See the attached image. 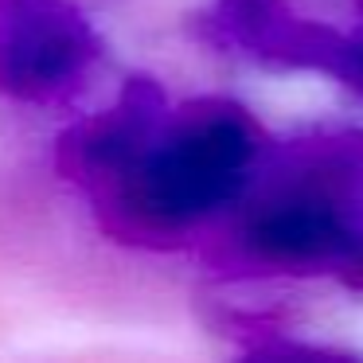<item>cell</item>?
I'll return each instance as SVG.
<instances>
[{
    "mask_svg": "<svg viewBox=\"0 0 363 363\" xmlns=\"http://www.w3.org/2000/svg\"><path fill=\"white\" fill-rule=\"evenodd\" d=\"M262 157V133L235 102L203 98L168 110L121 176L90 191L110 235L137 246H176L199 219L235 203Z\"/></svg>",
    "mask_w": 363,
    "mask_h": 363,
    "instance_id": "obj_1",
    "label": "cell"
},
{
    "mask_svg": "<svg viewBox=\"0 0 363 363\" xmlns=\"http://www.w3.org/2000/svg\"><path fill=\"white\" fill-rule=\"evenodd\" d=\"M90 20L71 0H0V94L51 102L94 67Z\"/></svg>",
    "mask_w": 363,
    "mask_h": 363,
    "instance_id": "obj_2",
    "label": "cell"
},
{
    "mask_svg": "<svg viewBox=\"0 0 363 363\" xmlns=\"http://www.w3.org/2000/svg\"><path fill=\"white\" fill-rule=\"evenodd\" d=\"M168 118V98L152 79H129L118 106L110 113L74 125L59 141V172L98 191L129 168V160L145 149L160 121Z\"/></svg>",
    "mask_w": 363,
    "mask_h": 363,
    "instance_id": "obj_3",
    "label": "cell"
},
{
    "mask_svg": "<svg viewBox=\"0 0 363 363\" xmlns=\"http://www.w3.org/2000/svg\"><path fill=\"white\" fill-rule=\"evenodd\" d=\"M285 12H289L285 0H219L215 4V24L223 28V35L230 43H238L250 55H258L262 43L281 24Z\"/></svg>",
    "mask_w": 363,
    "mask_h": 363,
    "instance_id": "obj_4",
    "label": "cell"
},
{
    "mask_svg": "<svg viewBox=\"0 0 363 363\" xmlns=\"http://www.w3.org/2000/svg\"><path fill=\"white\" fill-rule=\"evenodd\" d=\"M355 40V71H352V86L363 90V35H352Z\"/></svg>",
    "mask_w": 363,
    "mask_h": 363,
    "instance_id": "obj_5",
    "label": "cell"
}]
</instances>
